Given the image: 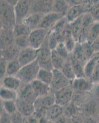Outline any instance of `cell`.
Masks as SVG:
<instances>
[{"instance_id": "cell-1", "label": "cell", "mask_w": 99, "mask_h": 123, "mask_svg": "<svg viewBox=\"0 0 99 123\" xmlns=\"http://www.w3.org/2000/svg\"><path fill=\"white\" fill-rule=\"evenodd\" d=\"M1 28L12 29L16 24L14 7L6 1H1Z\"/></svg>"}, {"instance_id": "cell-2", "label": "cell", "mask_w": 99, "mask_h": 123, "mask_svg": "<svg viewBox=\"0 0 99 123\" xmlns=\"http://www.w3.org/2000/svg\"><path fill=\"white\" fill-rule=\"evenodd\" d=\"M40 70L37 60L30 64L22 67L16 76L25 85L30 84L37 79L38 72Z\"/></svg>"}, {"instance_id": "cell-3", "label": "cell", "mask_w": 99, "mask_h": 123, "mask_svg": "<svg viewBox=\"0 0 99 123\" xmlns=\"http://www.w3.org/2000/svg\"><path fill=\"white\" fill-rule=\"evenodd\" d=\"M91 6V1H84L82 3L70 7L65 15L68 22H73L86 13L89 12Z\"/></svg>"}, {"instance_id": "cell-4", "label": "cell", "mask_w": 99, "mask_h": 123, "mask_svg": "<svg viewBox=\"0 0 99 123\" xmlns=\"http://www.w3.org/2000/svg\"><path fill=\"white\" fill-rule=\"evenodd\" d=\"M50 30L38 28L31 31L29 35L30 47L39 49L48 37Z\"/></svg>"}, {"instance_id": "cell-5", "label": "cell", "mask_w": 99, "mask_h": 123, "mask_svg": "<svg viewBox=\"0 0 99 123\" xmlns=\"http://www.w3.org/2000/svg\"><path fill=\"white\" fill-rule=\"evenodd\" d=\"M16 24H21L31 14V1L19 0L14 7Z\"/></svg>"}, {"instance_id": "cell-6", "label": "cell", "mask_w": 99, "mask_h": 123, "mask_svg": "<svg viewBox=\"0 0 99 123\" xmlns=\"http://www.w3.org/2000/svg\"><path fill=\"white\" fill-rule=\"evenodd\" d=\"M53 79L50 85V89L52 92H56L66 87L71 86L72 81L67 79L62 71L58 70H54Z\"/></svg>"}, {"instance_id": "cell-7", "label": "cell", "mask_w": 99, "mask_h": 123, "mask_svg": "<svg viewBox=\"0 0 99 123\" xmlns=\"http://www.w3.org/2000/svg\"><path fill=\"white\" fill-rule=\"evenodd\" d=\"M56 104L63 107H65L70 104L74 95V90L71 86L66 87L54 92Z\"/></svg>"}, {"instance_id": "cell-8", "label": "cell", "mask_w": 99, "mask_h": 123, "mask_svg": "<svg viewBox=\"0 0 99 123\" xmlns=\"http://www.w3.org/2000/svg\"><path fill=\"white\" fill-rule=\"evenodd\" d=\"M38 51L39 49H35L31 47H28L20 50L17 59L22 67L36 61L38 59Z\"/></svg>"}, {"instance_id": "cell-9", "label": "cell", "mask_w": 99, "mask_h": 123, "mask_svg": "<svg viewBox=\"0 0 99 123\" xmlns=\"http://www.w3.org/2000/svg\"><path fill=\"white\" fill-rule=\"evenodd\" d=\"M54 1H31V14L39 13L46 14L52 11Z\"/></svg>"}, {"instance_id": "cell-10", "label": "cell", "mask_w": 99, "mask_h": 123, "mask_svg": "<svg viewBox=\"0 0 99 123\" xmlns=\"http://www.w3.org/2000/svg\"><path fill=\"white\" fill-rule=\"evenodd\" d=\"M93 83L86 78H76L71 83L74 91L81 93L89 92L93 89Z\"/></svg>"}, {"instance_id": "cell-11", "label": "cell", "mask_w": 99, "mask_h": 123, "mask_svg": "<svg viewBox=\"0 0 99 123\" xmlns=\"http://www.w3.org/2000/svg\"><path fill=\"white\" fill-rule=\"evenodd\" d=\"M65 17L62 14L59 13L55 12L52 11L50 12L45 14L43 20L41 22L39 28L48 29L51 30L56 24L60 20L61 18Z\"/></svg>"}, {"instance_id": "cell-12", "label": "cell", "mask_w": 99, "mask_h": 123, "mask_svg": "<svg viewBox=\"0 0 99 123\" xmlns=\"http://www.w3.org/2000/svg\"><path fill=\"white\" fill-rule=\"evenodd\" d=\"M56 104V98L54 92H50L48 95L39 97L34 104L35 110H48L50 106Z\"/></svg>"}, {"instance_id": "cell-13", "label": "cell", "mask_w": 99, "mask_h": 123, "mask_svg": "<svg viewBox=\"0 0 99 123\" xmlns=\"http://www.w3.org/2000/svg\"><path fill=\"white\" fill-rule=\"evenodd\" d=\"M15 39L12 29L1 28V50L15 44Z\"/></svg>"}, {"instance_id": "cell-14", "label": "cell", "mask_w": 99, "mask_h": 123, "mask_svg": "<svg viewBox=\"0 0 99 123\" xmlns=\"http://www.w3.org/2000/svg\"><path fill=\"white\" fill-rule=\"evenodd\" d=\"M18 97L30 104H34L38 98V96L31 87V84H26L23 87Z\"/></svg>"}, {"instance_id": "cell-15", "label": "cell", "mask_w": 99, "mask_h": 123, "mask_svg": "<svg viewBox=\"0 0 99 123\" xmlns=\"http://www.w3.org/2000/svg\"><path fill=\"white\" fill-rule=\"evenodd\" d=\"M16 105L17 111L24 117H28L35 114V108L34 104H30L18 97L16 100Z\"/></svg>"}, {"instance_id": "cell-16", "label": "cell", "mask_w": 99, "mask_h": 123, "mask_svg": "<svg viewBox=\"0 0 99 123\" xmlns=\"http://www.w3.org/2000/svg\"><path fill=\"white\" fill-rule=\"evenodd\" d=\"M44 15L45 14L39 13L31 14L23 23L26 24L30 28L31 30H34L36 28H39Z\"/></svg>"}, {"instance_id": "cell-17", "label": "cell", "mask_w": 99, "mask_h": 123, "mask_svg": "<svg viewBox=\"0 0 99 123\" xmlns=\"http://www.w3.org/2000/svg\"><path fill=\"white\" fill-rule=\"evenodd\" d=\"M99 61V52L95 53L92 57L88 60L84 66V73L86 78L89 80L92 74L97 68Z\"/></svg>"}, {"instance_id": "cell-18", "label": "cell", "mask_w": 99, "mask_h": 123, "mask_svg": "<svg viewBox=\"0 0 99 123\" xmlns=\"http://www.w3.org/2000/svg\"><path fill=\"white\" fill-rule=\"evenodd\" d=\"M2 80V86L5 88L17 91L21 86L22 82L17 76H6Z\"/></svg>"}, {"instance_id": "cell-19", "label": "cell", "mask_w": 99, "mask_h": 123, "mask_svg": "<svg viewBox=\"0 0 99 123\" xmlns=\"http://www.w3.org/2000/svg\"><path fill=\"white\" fill-rule=\"evenodd\" d=\"M31 86L33 87L35 92L39 97L45 96L48 95L50 92H52L50 89V86L43 83L38 80H36L31 83Z\"/></svg>"}, {"instance_id": "cell-20", "label": "cell", "mask_w": 99, "mask_h": 123, "mask_svg": "<svg viewBox=\"0 0 99 123\" xmlns=\"http://www.w3.org/2000/svg\"><path fill=\"white\" fill-rule=\"evenodd\" d=\"M64 115V107L55 104L47 111L46 118L49 121H54L61 116Z\"/></svg>"}, {"instance_id": "cell-21", "label": "cell", "mask_w": 99, "mask_h": 123, "mask_svg": "<svg viewBox=\"0 0 99 123\" xmlns=\"http://www.w3.org/2000/svg\"><path fill=\"white\" fill-rule=\"evenodd\" d=\"M20 50L15 44L9 48L1 50V57L4 58L8 62L17 59Z\"/></svg>"}, {"instance_id": "cell-22", "label": "cell", "mask_w": 99, "mask_h": 123, "mask_svg": "<svg viewBox=\"0 0 99 123\" xmlns=\"http://www.w3.org/2000/svg\"><path fill=\"white\" fill-rule=\"evenodd\" d=\"M70 60L76 78H86L84 73L85 65L73 57L71 55H70Z\"/></svg>"}, {"instance_id": "cell-23", "label": "cell", "mask_w": 99, "mask_h": 123, "mask_svg": "<svg viewBox=\"0 0 99 123\" xmlns=\"http://www.w3.org/2000/svg\"><path fill=\"white\" fill-rule=\"evenodd\" d=\"M31 32V30L30 28L24 23L16 24L13 28V33H14L15 38H18V37L29 36Z\"/></svg>"}, {"instance_id": "cell-24", "label": "cell", "mask_w": 99, "mask_h": 123, "mask_svg": "<svg viewBox=\"0 0 99 123\" xmlns=\"http://www.w3.org/2000/svg\"><path fill=\"white\" fill-rule=\"evenodd\" d=\"M70 7V6L67 1H63V0L54 1L52 11L59 13L65 16Z\"/></svg>"}, {"instance_id": "cell-25", "label": "cell", "mask_w": 99, "mask_h": 123, "mask_svg": "<svg viewBox=\"0 0 99 123\" xmlns=\"http://www.w3.org/2000/svg\"><path fill=\"white\" fill-rule=\"evenodd\" d=\"M22 67L17 59H14V60L8 62L6 76H16L20 70V69L22 68Z\"/></svg>"}, {"instance_id": "cell-26", "label": "cell", "mask_w": 99, "mask_h": 123, "mask_svg": "<svg viewBox=\"0 0 99 123\" xmlns=\"http://www.w3.org/2000/svg\"><path fill=\"white\" fill-rule=\"evenodd\" d=\"M82 16H81L80 18H78V19L74 20V22L70 23L73 37L75 39V41L77 43H78V41H79L80 35H81V30H82Z\"/></svg>"}, {"instance_id": "cell-27", "label": "cell", "mask_w": 99, "mask_h": 123, "mask_svg": "<svg viewBox=\"0 0 99 123\" xmlns=\"http://www.w3.org/2000/svg\"><path fill=\"white\" fill-rule=\"evenodd\" d=\"M66 61L67 60L61 57L59 54L57 53L56 50H52L51 62L52 65H53L54 69L61 71Z\"/></svg>"}, {"instance_id": "cell-28", "label": "cell", "mask_w": 99, "mask_h": 123, "mask_svg": "<svg viewBox=\"0 0 99 123\" xmlns=\"http://www.w3.org/2000/svg\"><path fill=\"white\" fill-rule=\"evenodd\" d=\"M19 95L17 91L5 88L4 87H1L0 89V97L1 100L3 101L16 100L18 98Z\"/></svg>"}, {"instance_id": "cell-29", "label": "cell", "mask_w": 99, "mask_h": 123, "mask_svg": "<svg viewBox=\"0 0 99 123\" xmlns=\"http://www.w3.org/2000/svg\"><path fill=\"white\" fill-rule=\"evenodd\" d=\"M53 79V71L40 68L36 80L50 86Z\"/></svg>"}, {"instance_id": "cell-30", "label": "cell", "mask_w": 99, "mask_h": 123, "mask_svg": "<svg viewBox=\"0 0 99 123\" xmlns=\"http://www.w3.org/2000/svg\"><path fill=\"white\" fill-rule=\"evenodd\" d=\"M99 37V22H95L90 27L86 42L92 44Z\"/></svg>"}, {"instance_id": "cell-31", "label": "cell", "mask_w": 99, "mask_h": 123, "mask_svg": "<svg viewBox=\"0 0 99 123\" xmlns=\"http://www.w3.org/2000/svg\"><path fill=\"white\" fill-rule=\"evenodd\" d=\"M71 55L73 57L76 59L78 61L81 62L83 64L86 65V62H87V59L86 57L84 50L82 48V44L77 43L75 49Z\"/></svg>"}, {"instance_id": "cell-32", "label": "cell", "mask_w": 99, "mask_h": 123, "mask_svg": "<svg viewBox=\"0 0 99 123\" xmlns=\"http://www.w3.org/2000/svg\"><path fill=\"white\" fill-rule=\"evenodd\" d=\"M2 109L8 115H12L17 111L16 100H2Z\"/></svg>"}, {"instance_id": "cell-33", "label": "cell", "mask_w": 99, "mask_h": 123, "mask_svg": "<svg viewBox=\"0 0 99 123\" xmlns=\"http://www.w3.org/2000/svg\"><path fill=\"white\" fill-rule=\"evenodd\" d=\"M61 71L62 73L63 74V75L70 81H73L76 78V76L72 68V67H71L70 58L68 60H67L63 67Z\"/></svg>"}, {"instance_id": "cell-34", "label": "cell", "mask_w": 99, "mask_h": 123, "mask_svg": "<svg viewBox=\"0 0 99 123\" xmlns=\"http://www.w3.org/2000/svg\"><path fill=\"white\" fill-rule=\"evenodd\" d=\"M29 36L18 37L15 39V45L20 50L30 47Z\"/></svg>"}, {"instance_id": "cell-35", "label": "cell", "mask_w": 99, "mask_h": 123, "mask_svg": "<svg viewBox=\"0 0 99 123\" xmlns=\"http://www.w3.org/2000/svg\"><path fill=\"white\" fill-rule=\"evenodd\" d=\"M89 13L95 22H99V1H91Z\"/></svg>"}, {"instance_id": "cell-36", "label": "cell", "mask_w": 99, "mask_h": 123, "mask_svg": "<svg viewBox=\"0 0 99 123\" xmlns=\"http://www.w3.org/2000/svg\"><path fill=\"white\" fill-rule=\"evenodd\" d=\"M48 43H49V48L52 50H55L56 48H57V45L59 44V39H58V37H57V35L52 30H50V33L49 34Z\"/></svg>"}, {"instance_id": "cell-37", "label": "cell", "mask_w": 99, "mask_h": 123, "mask_svg": "<svg viewBox=\"0 0 99 123\" xmlns=\"http://www.w3.org/2000/svg\"><path fill=\"white\" fill-rule=\"evenodd\" d=\"M55 50L61 57H62L65 60H68L70 58L71 54L69 53L67 49L66 48L64 43H59Z\"/></svg>"}, {"instance_id": "cell-38", "label": "cell", "mask_w": 99, "mask_h": 123, "mask_svg": "<svg viewBox=\"0 0 99 123\" xmlns=\"http://www.w3.org/2000/svg\"><path fill=\"white\" fill-rule=\"evenodd\" d=\"M96 106V103L93 102V100L89 102L84 105V112H85L86 115L87 116V117H92L93 116V115L95 113Z\"/></svg>"}, {"instance_id": "cell-39", "label": "cell", "mask_w": 99, "mask_h": 123, "mask_svg": "<svg viewBox=\"0 0 99 123\" xmlns=\"http://www.w3.org/2000/svg\"><path fill=\"white\" fill-rule=\"evenodd\" d=\"M82 45L84 54H85V55L88 61V60H89L95 53L93 51V49H92V45L91 44H89L88 43L86 42L84 43H82Z\"/></svg>"}, {"instance_id": "cell-40", "label": "cell", "mask_w": 99, "mask_h": 123, "mask_svg": "<svg viewBox=\"0 0 99 123\" xmlns=\"http://www.w3.org/2000/svg\"><path fill=\"white\" fill-rule=\"evenodd\" d=\"M64 44L69 53L71 54L74 51V49H75L77 42L75 41V39L73 38V37H71V38L66 39L64 41Z\"/></svg>"}, {"instance_id": "cell-41", "label": "cell", "mask_w": 99, "mask_h": 123, "mask_svg": "<svg viewBox=\"0 0 99 123\" xmlns=\"http://www.w3.org/2000/svg\"><path fill=\"white\" fill-rule=\"evenodd\" d=\"M7 63H8V61L4 58L1 57V79L3 80L4 77L6 76V71H7Z\"/></svg>"}, {"instance_id": "cell-42", "label": "cell", "mask_w": 99, "mask_h": 123, "mask_svg": "<svg viewBox=\"0 0 99 123\" xmlns=\"http://www.w3.org/2000/svg\"><path fill=\"white\" fill-rule=\"evenodd\" d=\"M11 118L12 123H24L25 117L19 112L17 111L13 115H11Z\"/></svg>"}, {"instance_id": "cell-43", "label": "cell", "mask_w": 99, "mask_h": 123, "mask_svg": "<svg viewBox=\"0 0 99 123\" xmlns=\"http://www.w3.org/2000/svg\"><path fill=\"white\" fill-rule=\"evenodd\" d=\"M1 123H12L11 115H8L7 113L2 109L1 111Z\"/></svg>"}, {"instance_id": "cell-44", "label": "cell", "mask_w": 99, "mask_h": 123, "mask_svg": "<svg viewBox=\"0 0 99 123\" xmlns=\"http://www.w3.org/2000/svg\"><path fill=\"white\" fill-rule=\"evenodd\" d=\"M90 81L93 83V84H99V68H97L96 70H95V71L93 72V73L92 74V76L91 77V78L89 79Z\"/></svg>"}, {"instance_id": "cell-45", "label": "cell", "mask_w": 99, "mask_h": 123, "mask_svg": "<svg viewBox=\"0 0 99 123\" xmlns=\"http://www.w3.org/2000/svg\"><path fill=\"white\" fill-rule=\"evenodd\" d=\"M92 47L95 53L99 52V37L97 38L95 41L92 44Z\"/></svg>"}, {"instance_id": "cell-46", "label": "cell", "mask_w": 99, "mask_h": 123, "mask_svg": "<svg viewBox=\"0 0 99 123\" xmlns=\"http://www.w3.org/2000/svg\"><path fill=\"white\" fill-rule=\"evenodd\" d=\"M68 117L66 116H64V115L59 117V118H57V119L54 121V123H66Z\"/></svg>"}, {"instance_id": "cell-47", "label": "cell", "mask_w": 99, "mask_h": 123, "mask_svg": "<svg viewBox=\"0 0 99 123\" xmlns=\"http://www.w3.org/2000/svg\"><path fill=\"white\" fill-rule=\"evenodd\" d=\"M82 123H97V122L93 118V117H86Z\"/></svg>"}, {"instance_id": "cell-48", "label": "cell", "mask_w": 99, "mask_h": 123, "mask_svg": "<svg viewBox=\"0 0 99 123\" xmlns=\"http://www.w3.org/2000/svg\"><path fill=\"white\" fill-rule=\"evenodd\" d=\"M95 94L98 98H99V84H97L95 89Z\"/></svg>"}, {"instance_id": "cell-49", "label": "cell", "mask_w": 99, "mask_h": 123, "mask_svg": "<svg viewBox=\"0 0 99 123\" xmlns=\"http://www.w3.org/2000/svg\"><path fill=\"white\" fill-rule=\"evenodd\" d=\"M97 68H99V63H98V66H97Z\"/></svg>"}, {"instance_id": "cell-50", "label": "cell", "mask_w": 99, "mask_h": 123, "mask_svg": "<svg viewBox=\"0 0 99 123\" xmlns=\"http://www.w3.org/2000/svg\"><path fill=\"white\" fill-rule=\"evenodd\" d=\"M99 123V122H98V123Z\"/></svg>"}]
</instances>
